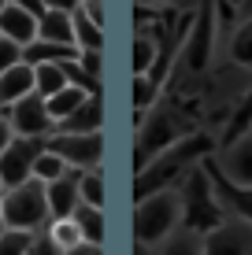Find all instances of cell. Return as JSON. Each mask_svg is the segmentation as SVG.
Listing matches in <instances>:
<instances>
[{
	"mask_svg": "<svg viewBox=\"0 0 252 255\" xmlns=\"http://www.w3.org/2000/svg\"><path fill=\"white\" fill-rule=\"evenodd\" d=\"M37 41L63 45V48H78L74 45V19L67 11H45L37 19Z\"/></svg>",
	"mask_w": 252,
	"mask_h": 255,
	"instance_id": "cell-16",
	"label": "cell"
},
{
	"mask_svg": "<svg viewBox=\"0 0 252 255\" xmlns=\"http://www.w3.org/2000/svg\"><path fill=\"white\" fill-rule=\"evenodd\" d=\"M71 19H74V45H78V52H104V30L100 26H93L82 11H74Z\"/></svg>",
	"mask_w": 252,
	"mask_h": 255,
	"instance_id": "cell-24",
	"label": "cell"
},
{
	"mask_svg": "<svg viewBox=\"0 0 252 255\" xmlns=\"http://www.w3.org/2000/svg\"><path fill=\"white\" fill-rule=\"evenodd\" d=\"M78 11H82L93 26H100V30H104V4H100V0H82V4H78Z\"/></svg>",
	"mask_w": 252,
	"mask_h": 255,
	"instance_id": "cell-32",
	"label": "cell"
},
{
	"mask_svg": "<svg viewBox=\"0 0 252 255\" xmlns=\"http://www.w3.org/2000/svg\"><path fill=\"white\" fill-rule=\"evenodd\" d=\"M45 233H48V241L56 244L59 252H71L78 241H82V233H78V226H74V218H56V222H48L45 226Z\"/></svg>",
	"mask_w": 252,
	"mask_h": 255,
	"instance_id": "cell-27",
	"label": "cell"
},
{
	"mask_svg": "<svg viewBox=\"0 0 252 255\" xmlns=\"http://www.w3.org/2000/svg\"><path fill=\"white\" fill-rule=\"evenodd\" d=\"M30 93H37V82H33V67L30 63H19V67H11V70L0 74V104H4V111L11 108V104L26 100Z\"/></svg>",
	"mask_w": 252,
	"mask_h": 255,
	"instance_id": "cell-14",
	"label": "cell"
},
{
	"mask_svg": "<svg viewBox=\"0 0 252 255\" xmlns=\"http://www.w3.org/2000/svg\"><path fill=\"white\" fill-rule=\"evenodd\" d=\"M78 67L89 70L93 78H100V52H78Z\"/></svg>",
	"mask_w": 252,
	"mask_h": 255,
	"instance_id": "cell-34",
	"label": "cell"
},
{
	"mask_svg": "<svg viewBox=\"0 0 252 255\" xmlns=\"http://www.w3.org/2000/svg\"><path fill=\"white\" fill-rule=\"evenodd\" d=\"M212 45H215V7H212V0H204L201 11H197L193 22H189L186 45H182V52H186V67L193 70V74L208 70V63H212Z\"/></svg>",
	"mask_w": 252,
	"mask_h": 255,
	"instance_id": "cell-8",
	"label": "cell"
},
{
	"mask_svg": "<svg viewBox=\"0 0 252 255\" xmlns=\"http://www.w3.org/2000/svg\"><path fill=\"white\" fill-rule=\"evenodd\" d=\"M67 174H71V166H67V163L45 144V152H41L37 163H33V181H41V185H52V181L67 178Z\"/></svg>",
	"mask_w": 252,
	"mask_h": 255,
	"instance_id": "cell-23",
	"label": "cell"
},
{
	"mask_svg": "<svg viewBox=\"0 0 252 255\" xmlns=\"http://www.w3.org/2000/svg\"><path fill=\"white\" fill-rule=\"evenodd\" d=\"M0 207H4V185H0ZM0 233H4V211H0Z\"/></svg>",
	"mask_w": 252,
	"mask_h": 255,
	"instance_id": "cell-39",
	"label": "cell"
},
{
	"mask_svg": "<svg viewBox=\"0 0 252 255\" xmlns=\"http://www.w3.org/2000/svg\"><path fill=\"white\" fill-rule=\"evenodd\" d=\"M67 255H104V244H89V241H78Z\"/></svg>",
	"mask_w": 252,
	"mask_h": 255,
	"instance_id": "cell-37",
	"label": "cell"
},
{
	"mask_svg": "<svg viewBox=\"0 0 252 255\" xmlns=\"http://www.w3.org/2000/svg\"><path fill=\"white\" fill-rule=\"evenodd\" d=\"M19 63H22V48L15 45V41L0 37V74H4V70H11V67H19Z\"/></svg>",
	"mask_w": 252,
	"mask_h": 255,
	"instance_id": "cell-31",
	"label": "cell"
},
{
	"mask_svg": "<svg viewBox=\"0 0 252 255\" xmlns=\"http://www.w3.org/2000/svg\"><path fill=\"white\" fill-rule=\"evenodd\" d=\"M100 126H104V104H100V96H85L82 108H78L71 119H63L56 126V133H100Z\"/></svg>",
	"mask_w": 252,
	"mask_h": 255,
	"instance_id": "cell-15",
	"label": "cell"
},
{
	"mask_svg": "<svg viewBox=\"0 0 252 255\" xmlns=\"http://www.w3.org/2000/svg\"><path fill=\"white\" fill-rule=\"evenodd\" d=\"M182 230L186 233H212L219 230L223 222H227V207H223L219 192H215V181L212 174H208V166H193V170L186 174V181H182Z\"/></svg>",
	"mask_w": 252,
	"mask_h": 255,
	"instance_id": "cell-2",
	"label": "cell"
},
{
	"mask_svg": "<svg viewBox=\"0 0 252 255\" xmlns=\"http://www.w3.org/2000/svg\"><path fill=\"white\" fill-rule=\"evenodd\" d=\"M215 144L208 133H189L182 137L178 144H171L163 155H156V159L145 166L141 174H137L134 181V196L145 200L152 196V192H163V189H175V181H186V174L193 170V166H201L204 159H212Z\"/></svg>",
	"mask_w": 252,
	"mask_h": 255,
	"instance_id": "cell-1",
	"label": "cell"
},
{
	"mask_svg": "<svg viewBox=\"0 0 252 255\" xmlns=\"http://www.w3.org/2000/svg\"><path fill=\"white\" fill-rule=\"evenodd\" d=\"M78 59V48H63V45H48V41H33L22 48V63L37 67V63H71Z\"/></svg>",
	"mask_w": 252,
	"mask_h": 255,
	"instance_id": "cell-18",
	"label": "cell"
},
{
	"mask_svg": "<svg viewBox=\"0 0 252 255\" xmlns=\"http://www.w3.org/2000/svg\"><path fill=\"white\" fill-rule=\"evenodd\" d=\"M4 230H26L41 233L52 222L48 218V200L41 181H26L19 189H4Z\"/></svg>",
	"mask_w": 252,
	"mask_h": 255,
	"instance_id": "cell-5",
	"label": "cell"
},
{
	"mask_svg": "<svg viewBox=\"0 0 252 255\" xmlns=\"http://www.w3.org/2000/svg\"><path fill=\"white\" fill-rule=\"evenodd\" d=\"M160 89H163V85L156 82L152 74H134V111H137V122H141V119L156 108Z\"/></svg>",
	"mask_w": 252,
	"mask_h": 255,
	"instance_id": "cell-21",
	"label": "cell"
},
{
	"mask_svg": "<svg viewBox=\"0 0 252 255\" xmlns=\"http://www.w3.org/2000/svg\"><path fill=\"white\" fill-rule=\"evenodd\" d=\"M149 4H171V0H149Z\"/></svg>",
	"mask_w": 252,
	"mask_h": 255,
	"instance_id": "cell-40",
	"label": "cell"
},
{
	"mask_svg": "<svg viewBox=\"0 0 252 255\" xmlns=\"http://www.w3.org/2000/svg\"><path fill=\"white\" fill-rule=\"evenodd\" d=\"M48 148L59 155L71 170H100L104 155V133H52Z\"/></svg>",
	"mask_w": 252,
	"mask_h": 255,
	"instance_id": "cell-7",
	"label": "cell"
},
{
	"mask_svg": "<svg viewBox=\"0 0 252 255\" xmlns=\"http://www.w3.org/2000/svg\"><path fill=\"white\" fill-rule=\"evenodd\" d=\"M33 237H37V233H26V230H4V233H0V255H30Z\"/></svg>",
	"mask_w": 252,
	"mask_h": 255,
	"instance_id": "cell-29",
	"label": "cell"
},
{
	"mask_svg": "<svg viewBox=\"0 0 252 255\" xmlns=\"http://www.w3.org/2000/svg\"><path fill=\"white\" fill-rule=\"evenodd\" d=\"M245 133H252V93L245 96V104H241V111H238V115H234V122H230L227 144H230V140H238V137H245Z\"/></svg>",
	"mask_w": 252,
	"mask_h": 255,
	"instance_id": "cell-30",
	"label": "cell"
},
{
	"mask_svg": "<svg viewBox=\"0 0 252 255\" xmlns=\"http://www.w3.org/2000/svg\"><path fill=\"white\" fill-rule=\"evenodd\" d=\"M4 119H7V126H11L15 137H52L56 133V122L48 119V108H45V100H41L37 93H30L26 100L11 104V108L4 111Z\"/></svg>",
	"mask_w": 252,
	"mask_h": 255,
	"instance_id": "cell-9",
	"label": "cell"
},
{
	"mask_svg": "<svg viewBox=\"0 0 252 255\" xmlns=\"http://www.w3.org/2000/svg\"><path fill=\"white\" fill-rule=\"evenodd\" d=\"M182 230V192L163 189L137 200L134 207V241L141 248H160Z\"/></svg>",
	"mask_w": 252,
	"mask_h": 255,
	"instance_id": "cell-3",
	"label": "cell"
},
{
	"mask_svg": "<svg viewBox=\"0 0 252 255\" xmlns=\"http://www.w3.org/2000/svg\"><path fill=\"white\" fill-rule=\"evenodd\" d=\"M0 119H4V104H0Z\"/></svg>",
	"mask_w": 252,
	"mask_h": 255,
	"instance_id": "cell-41",
	"label": "cell"
},
{
	"mask_svg": "<svg viewBox=\"0 0 252 255\" xmlns=\"http://www.w3.org/2000/svg\"><path fill=\"white\" fill-rule=\"evenodd\" d=\"M78 200H82L85 207L104 211V178H100V170H82L78 174Z\"/></svg>",
	"mask_w": 252,
	"mask_h": 255,
	"instance_id": "cell-26",
	"label": "cell"
},
{
	"mask_svg": "<svg viewBox=\"0 0 252 255\" xmlns=\"http://www.w3.org/2000/svg\"><path fill=\"white\" fill-rule=\"evenodd\" d=\"M182 137H189L186 122H182L175 111L152 108L149 115L137 122V137H134V170L141 174L156 155H163L171 144H178Z\"/></svg>",
	"mask_w": 252,
	"mask_h": 255,
	"instance_id": "cell-4",
	"label": "cell"
},
{
	"mask_svg": "<svg viewBox=\"0 0 252 255\" xmlns=\"http://www.w3.org/2000/svg\"><path fill=\"white\" fill-rule=\"evenodd\" d=\"M230 59L238 67L252 70V19L238 22V30H234V37H230Z\"/></svg>",
	"mask_w": 252,
	"mask_h": 255,
	"instance_id": "cell-25",
	"label": "cell"
},
{
	"mask_svg": "<svg viewBox=\"0 0 252 255\" xmlns=\"http://www.w3.org/2000/svg\"><path fill=\"white\" fill-rule=\"evenodd\" d=\"M7 4H15V7H22V11H30L33 19H41V15H45V4H41V0H7Z\"/></svg>",
	"mask_w": 252,
	"mask_h": 255,
	"instance_id": "cell-36",
	"label": "cell"
},
{
	"mask_svg": "<svg viewBox=\"0 0 252 255\" xmlns=\"http://www.w3.org/2000/svg\"><path fill=\"white\" fill-rule=\"evenodd\" d=\"M156 255H201V237L197 233H175L167 244H160L156 248Z\"/></svg>",
	"mask_w": 252,
	"mask_h": 255,
	"instance_id": "cell-28",
	"label": "cell"
},
{
	"mask_svg": "<svg viewBox=\"0 0 252 255\" xmlns=\"http://www.w3.org/2000/svg\"><path fill=\"white\" fill-rule=\"evenodd\" d=\"M30 255H63V252H59L56 244L48 241V233H37V237H33V248H30Z\"/></svg>",
	"mask_w": 252,
	"mask_h": 255,
	"instance_id": "cell-33",
	"label": "cell"
},
{
	"mask_svg": "<svg viewBox=\"0 0 252 255\" xmlns=\"http://www.w3.org/2000/svg\"><path fill=\"white\" fill-rule=\"evenodd\" d=\"M33 82H37V96H41V100L56 96L59 89H67L63 63H37V67H33Z\"/></svg>",
	"mask_w": 252,
	"mask_h": 255,
	"instance_id": "cell-22",
	"label": "cell"
},
{
	"mask_svg": "<svg viewBox=\"0 0 252 255\" xmlns=\"http://www.w3.org/2000/svg\"><path fill=\"white\" fill-rule=\"evenodd\" d=\"M41 4H45V11H67V15H74L82 0H41Z\"/></svg>",
	"mask_w": 252,
	"mask_h": 255,
	"instance_id": "cell-35",
	"label": "cell"
},
{
	"mask_svg": "<svg viewBox=\"0 0 252 255\" xmlns=\"http://www.w3.org/2000/svg\"><path fill=\"white\" fill-rule=\"evenodd\" d=\"M219 174L230 181L234 189H249L252 192V133L230 140L219 155Z\"/></svg>",
	"mask_w": 252,
	"mask_h": 255,
	"instance_id": "cell-10",
	"label": "cell"
},
{
	"mask_svg": "<svg viewBox=\"0 0 252 255\" xmlns=\"http://www.w3.org/2000/svg\"><path fill=\"white\" fill-rule=\"evenodd\" d=\"M0 7H4V0H0Z\"/></svg>",
	"mask_w": 252,
	"mask_h": 255,
	"instance_id": "cell-42",
	"label": "cell"
},
{
	"mask_svg": "<svg viewBox=\"0 0 252 255\" xmlns=\"http://www.w3.org/2000/svg\"><path fill=\"white\" fill-rule=\"evenodd\" d=\"M15 140V133H11V126H7V119H0V155H4V148Z\"/></svg>",
	"mask_w": 252,
	"mask_h": 255,
	"instance_id": "cell-38",
	"label": "cell"
},
{
	"mask_svg": "<svg viewBox=\"0 0 252 255\" xmlns=\"http://www.w3.org/2000/svg\"><path fill=\"white\" fill-rule=\"evenodd\" d=\"M130 67H134V74H156L160 70V33H149V30L137 33Z\"/></svg>",
	"mask_w": 252,
	"mask_h": 255,
	"instance_id": "cell-17",
	"label": "cell"
},
{
	"mask_svg": "<svg viewBox=\"0 0 252 255\" xmlns=\"http://www.w3.org/2000/svg\"><path fill=\"white\" fill-rule=\"evenodd\" d=\"M0 37L15 41L19 48L33 45V41H37V19H33L30 11H22V7H15V4L4 0V7H0Z\"/></svg>",
	"mask_w": 252,
	"mask_h": 255,
	"instance_id": "cell-12",
	"label": "cell"
},
{
	"mask_svg": "<svg viewBox=\"0 0 252 255\" xmlns=\"http://www.w3.org/2000/svg\"><path fill=\"white\" fill-rule=\"evenodd\" d=\"M45 200H48V218L56 222V218H71L78 211V170H71L67 178L52 181V185H45Z\"/></svg>",
	"mask_w": 252,
	"mask_h": 255,
	"instance_id": "cell-13",
	"label": "cell"
},
{
	"mask_svg": "<svg viewBox=\"0 0 252 255\" xmlns=\"http://www.w3.org/2000/svg\"><path fill=\"white\" fill-rule=\"evenodd\" d=\"M82 100H85V93L82 89H74V85H67V89H59L56 96H48L45 100V108H48V119L56 122H63V119H71L78 108H82Z\"/></svg>",
	"mask_w": 252,
	"mask_h": 255,
	"instance_id": "cell-19",
	"label": "cell"
},
{
	"mask_svg": "<svg viewBox=\"0 0 252 255\" xmlns=\"http://www.w3.org/2000/svg\"><path fill=\"white\" fill-rule=\"evenodd\" d=\"M48 137H15L0 155V185L4 189H19L26 181H33V163L45 152Z\"/></svg>",
	"mask_w": 252,
	"mask_h": 255,
	"instance_id": "cell-6",
	"label": "cell"
},
{
	"mask_svg": "<svg viewBox=\"0 0 252 255\" xmlns=\"http://www.w3.org/2000/svg\"><path fill=\"white\" fill-rule=\"evenodd\" d=\"M74 226H78V233H82V241H89V244H104V211L100 207H85V204H78L74 211Z\"/></svg>",
	"mask_w": 252,
	"mask_h": 255,
	"instance_id": "cell-20",
	"label": "cell"
},
{
	"mask_svg": "<svg viewBox=\"0 0 252 255\" xmlns=\"http://www.w3.org/2000/svg\"><path fill=\"white\" fill-rule=\"evenodd\" d=\"M201 255H249V226L223 222L201 237Z\"/></svg>",
	"mask_w": 252,
	"mask_h": 255,
	"instance_id": "cell-11",
	"label": "cell"
}]
</instances>
